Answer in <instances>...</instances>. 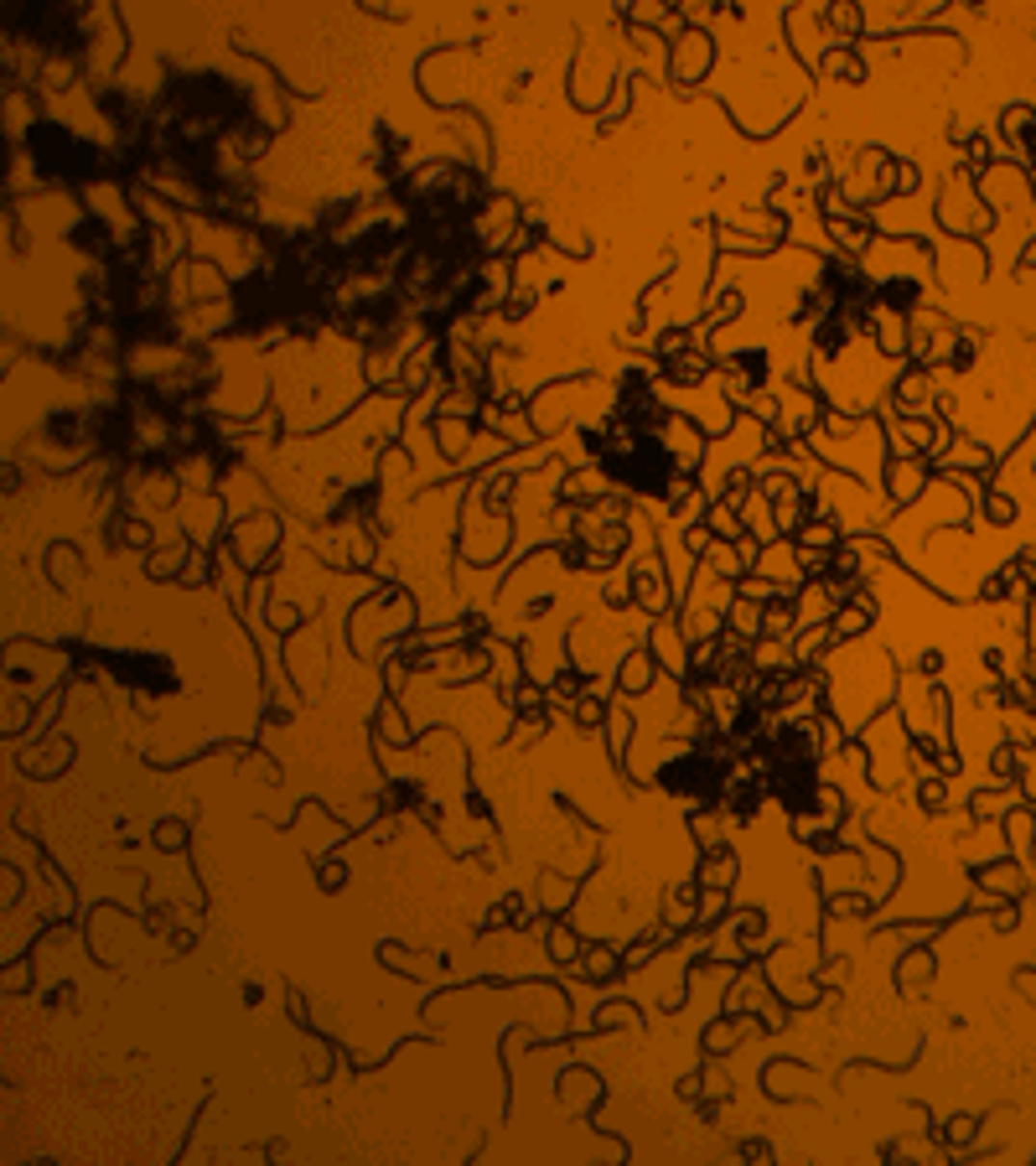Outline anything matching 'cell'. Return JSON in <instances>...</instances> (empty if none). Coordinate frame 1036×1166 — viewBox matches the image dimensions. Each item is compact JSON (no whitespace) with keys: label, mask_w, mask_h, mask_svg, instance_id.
<instances>
[{"label":"cell","mask_w":1036,"mask_h":1166,"mask_svg":"<svg viewBox=\"0 0 1036 1166\" xmlns=\"http://www.w3.org/2000/svg\"><path fill=\"white\" fill-rule=\"evenodd\" d=\"M710 63H715V41H710V32H684V37L669 47V78L679 83L684 94H689V83H700L704 73H710Z\"/></svg>","instance_id":"cell-1"},{"label":"cell","mask_w":1036,"mask_h":1166,"mask_svg":"<svg viewBox=\"0 0 1036 1166\" xmlns=\"http://www.w3.org/2000/svg\"><path fill=\"white\" fill-rule=\"evenodd\" d=\"M928 477H933V462H928V456H891V462H887V477H881V488H887V508L922 498V493H928Z\"/></svg>","instance_id":"cell-2"},{"label":"cell","mask_w":1036,"mask_h":1166,"mask_svg":"<svg viewBox=\"0 0 1036 1166\" xmlns=\"http://www.w3.org/2000/svg\"><path fill=\"white\" fill-rule=\"evenodd\" d=\"M658 441H663V451H669V462L679 472H700L704 467V430H695L689 415H669Z\"/></svg>","instance_id":"cell-3"},{"label":"cell","mask_w":1036,"mask_h":1166,"mask_svg":"<svg viewBox=\"0 0 1036 1166\" xmlns=\"http://www.w3.org/2000/svg\"><path fill=\"white\" fill-rule=\"evenodd\" d=\"M632 607H643L648 617H669L674 591H669V571H663L658 555H648L638 571H632Z\"/></svg>","instance_id":"cell-4"},{"label":"cell","mask_w":1036,"mask_h":1166,"mask_svg":"<svg viewBox=\"0 0 1036 1166\" xmlns=\"http://www.w3.org/2000/svg\"><path fill=\"white\" fill-rule=\"evenodd\" d=\"M653 679H658V664H653V654H648V648H632V654H622V664H617V685H622V695H643V690H653Z\"/></svg>","instance_id":"cell-5"},{"label":"cell","mask_w":1036,"mask_h":1166,"mask_svg":"<svg viewBox=\"0 0 1036 1166\" xmlns=\"http://www.w3.org/2000/svg\"><path fill=\"white\" fill-rule=\"evenodd\" d=\"M736 881V851L715 845V851H700V871H695V886H715V892H731Z\"/></svg>","instance_id":"cell-6"},{"label":"cell","mask_w":1036,"mask_h":1166,"mask_svg":"<svg viewBox=\"0 0 1036 1166\" xmlns=\"http://www.w3.org/2000/svg\"><path fill=\"white\" fill-rule=\"evenodd\" d=\"M726 628L741 633L746 643H757V637L767 633V602H752V596L736 591V602H731V612H726Z\"/></svg>","instance_id":"cell-7"},{"label":"cell","mask_w":1036,"mask_h":1166,"mask_svg":"<svg viewBox=\"0 0 1036 1166\" xmlns=\"http://www.w3.org/2000/svg\"><path fill=\"white\" fill-rule=\"evenodd\" d=\"M549 705H560V711H571V705L580 700V695H586V690H591V679L586 674H580V669H571V664H560V669H555V679H549Z\"/></svg>","instance_id":"cell-8"},{"label":"cell","mask_w":1036,"mask_h":1166,"mask_svg":"<svg viewBox=\"0 0 1036 1166\" xmlns=\"http://www.w3.org/2000/svg\"><path fill=\"white\" fill-rule=\"evenodd\" d=\"M228 146H233V156H239V161H259L270 150V130H265V124H254V120H244L239 130L228 135Z\"/></svg>","instance_id":"cell-9"},{"label":"cell","mask_w":1036,"mask_h":1166,"mask_svg":"<svg viewBox=\"0 0 1036 1166\" xmlns=\"http://www.w3.org/2000/svg\"><path fill=\"white\" fill-rule=\"evenodd\" d=\"M824 78H850V83H865V63L855 58V47H829L824 63H819Z\"/></svg>","instance_id":"cell-10"},{"label":"cell","mask_w":1036,"mask_h":1166,"mask_svg":"<svg viewBox=\"0 0 1036 1166\" xmlns=\"http://www.w3.org/2000/svg\"><path fill=\"white\" fill-rule=\"evenodd\" d=\"M865 628H870V617L861 612V607H835V617H829V637H835V648L855 643Z\"/></svg>","instance_id":"cell-11"},{"label":"cell","mask_w":1036,"mask_h":1166,"mask_svg":"<svg viewBox=\"0 0 1036 1166\" xmlns=\"http://www.w3.org/2000/svg\"><path fill=\"white\" fill-rule=\"evenodd\" d=\"M580 969H586V980H597V985H612L622 969H627V960L622 954H612V949H586V960H580Z\"/></svg>","instance_id":"cell-12"},{"label":"cell","mask_w":1036,"mask_h":1166,"mask_svg":"<svg viewBox=\"0 0 1036 1166\" xmlns=\"http://www.w3.org/2000/svg\"><path fill=\"white\" fill-rule=\"evenodd\" d=\"M436 436H440V451L446 456H466V447H472V420H446V415H436Z\"/></svg>","instance_id":"cell-13"},{"label":"cell","mask_w":1036,"mask_h":1166,"mask_svg":"<svg viewBox=\"0 0 1036 1166\" xmlns=\"http://www.w3.org/2000/svg\"><path fill=\"white\" fill-rule=\"evenodd\" d=\"M606 711H612V700H606V695H591V690L571 705V716H575L580 731H601L606 726Z\"/></svg>","instance_id":"cell-14"},{"label":"cell","mask_w":1036,"mask_h":1166,"mask_svg":"<svg viewBox=\"0 0 1036 1166\" xmlns=\"http://www.w3.org/2000/svg\"><path fill=\"white\" fill-rule=\"evenodd\" d=\"M689 835L700 840V851H715V845H721V809H715V803L710 809H695L689 814Z\"/></svg>","instance_id":"cell-15"},{"label":"cell","mask_w":1036,"mask_h":1166,"mask_svg":"<svg viewBox=\"0 0 1036 1166\" xmlns=\"http://www.w3.org/2000/svg\"><path fill=\"white\" fill-rule=\"evenodd\" d=\"M726 918V892L715 886H695V928H715Z\"/></svg>","instance_id":"cell-16"},{"label":"cell","mask_w":1036,"mask_h":1166,"mask_svg":"<svg viewBox=\"0 0 1036 1166\" xmlns=\"http://www.w3.org/2000/svg\"><path fill=\"white\" fill-rule=\"evenodd\" d=\"M1021 877H1026V866H1005V860H1000V866H995V860H985V866H979V881H985V886H995V892H1021Z\"/></svg>","instance_id":"cell-17"},{"label":"cell","mask_w":1036,"mask_h":1166,"mask_svg":"<svg viewBox=\"0 0 1036 1166\" xmlns=\"http://www.w3.org/2000/svg\"><path fill=\"white\" fill-rule=\"evenodd\" d=\"M606 737H612V752L622 757L627 752V737H632V711H627V700H612V711H606Z\"/></svg>","instance_id":"cell-18"},{"label":"cell","mask_w":1036,"mask_h":1166,"mask_svg":"<svg viewBox=\"0 0 1036 1166\" xmlns=\"http://www.w3.org/2000/svg\"><path fill=\"white\" fill-rule=\"evenodd\" d=\"M1016 788H1021V799H1036V752L1021 742H1016Z\"/></svg>","instance_id":"cell-19"},{"label":"cell","mask_w":1036,"mask_h":1166,"mask_svg":"<svg viewBox=\"0 0 1036 1166\" xmlns=\"http://www.w3.org/2000/svg\"><path fill=\"white\" fill-rule=\"evenodd\" d=\"M549 954H555V964H580V943H575V934L571 928H549Z\"/></svg>","instance_id":"cell-20"},{"label":"cell","mask_w":1036,"mask_h":1166,"mask_svg":"<svg viewBox=\"0 0 1036 1166\" xmlns=\"http://www.w3.org/2000/svg\"><path fill=\"white\" fill-rule=\"evenodd\" d=\"M109 534H115L120 545H135V550H146L150 539H156V534H150V524H141V519H115V529H109Z\"/></svg>","instance_id":"cell-21"},{"label":"cell","mask_w":1036,"mask_h":1166,"mask_svg":"<svg viewBox=\"0 0 1036 1166\" xmlns=\"http://www.w3.org/2000/svg\"><path fill=\"white\" fill-rule=\"evenodd\" d=\"M534 312V290L529 285H514V296L503 301V322H523Z\"/></svg>","instance_id":"cell-22"},{"label":"cell","mask_w":1036,"mask_h":1166,"mask_svg":"<svg viewBox=\"0 0 1036 1166\" xmlns=\"http://www.w3.org/2000/svg\"><path fill=\"white\" fill-rule=\"evenodd\" d=\"M601 602H606V607H632V576L622 571V576H612V581H606Z\"/></svg>","instance_id":"cell-23"},{"label":"cell","mask_w":1036,"mask_h":1166,"mask_svg":"<svg viewBox=\"0 0 1036 1166\" xmlns=\"http://www.w3.org/2000/svg\"><path fill=\"white\" fill-rule=\"evenodd\" d=\"M156 845H161V851H182V845H187V829L182 825H161L156 829Z\"/></svg>","instance_id":"cell-24"},{"label":"cell","mask_w":1036,"mask_h":1166,"mask_svg":"<svg viewBox=\"0 0 1036 1166\" xmlns=\"http://www.w3.org/2000/svg\"><path fill=\"white\" fill-rule=\"evenodd\" d=\"M922 975H928V954H907V964H902V985L922 980Z\"/></svg>","instance_id":"cell-25"},{"label":"cell","mask_w":1036,"mask_h":1166,"mask_svg":"<svg viewBox=\"0 0 1036 1166\" xmlns=\"http://www.w3.org/2000/svg\"><path fill=\"white\" fill-rule=\"evenodd\" d=\"M917 182H922L917 166H896V192H917Z\"/></svg>","instance_id":"cell-26"},{"label":"cell","mask_w":1036,"mask_h":1166,"mask_svg":"<svg viewBox=\"0 0 1036 1166\" xmlns=\"http://www.w3.org/2000/svg\"><path fill=\"white\" fill-rule=\"evenodd\" d=\"M342 877H348V871H342V866H337V860H332V866H327V860H322V886H342Z\"/></svg>","instance_id":"cell-27"},{"label":"cell","mask_w":1036,"mask_h":1166,"mask_svg":"<svg viewBox=\"0 0 1036 1166\" xmlns=\"http://www.w3.org/2000/svg\"><path fill=\"white\" fill-rule=\"evenodd\" d=\"M617 1021H632V1006H612V1011H601V1026H617Z\"/></svg>","instance_id":"cell-28"},{"label":"cell","mask_w":1036,"mask_h":1166,"mask_svg":"<svg viewBox=\"0 0 1036 1166\" xmlns=\"http://www.w3.org/2000/svg\"><path fill=\"white\" fill-rule=\"evenodd\" d=\"M970 1135H974V1120H953L948 1125V1141H970Z\"/></svg>","instance_id":"cell-29"},{"label":"cell","mask_w":1036,"mask_h":1166,"mask_svg":"<svg viewBox=\"0 0 1036 1166\" xmlns=\"http://www.w3.org/2000/svg\"><path fill=\"white\" fill-rule=\"evenodd\" d=\"M1026 259H1031V265H1036V244H1031V249H1026Z\"/></svg>","instance_id":"cell-30"}]
</instances>
